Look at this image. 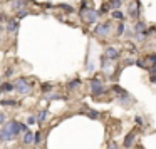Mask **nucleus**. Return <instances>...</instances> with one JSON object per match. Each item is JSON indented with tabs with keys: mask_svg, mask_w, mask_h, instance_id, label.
Here are the masks:
<instances>
[{
	"mask_svg": "<svg viewBox=\"0 0 156 149\" xmlns=\"http://www.w3.org/2000/svg\"><path fill=\"white\" fill-rule=\"evenodd\" d=\"M14 91L19 92V94H22V95H25L32 91V84L25 77H19L17 81L14 82Z\"/></svg>",
	"mask_w": 156,
	"mask_h": 149,
	"instance_id": "1",
	"label": "nucleus"
},
{
	"mask_svg": "<svg viewBox=\"0 0 156 149\" xmlns=\"http://www.w3.org/2000/svg\"><path fill=\"white\" fill-rule=\"evenodd\" d=\"M111 22H102V24H98L94 27V35L96 37H102L106 39L109 34H111Z\"/></svg>",
	"mask_w": 156,
	"mask_h": 149,
	"instance_id": "2",
	"label": "nucleus"
},
{
	"mask_svg": "<svg viewBox=\"0 0 156 149\" xmlns=\"http://www.w3.org/2000/svg\"><path fill=\"white\" fill-rule=\"evenodd\" d=\"M91 92H92L94 95H102V94H106V89H104V85H102L101 79H98V77L91 79Z\"/></svg>",
	"mask_w": 156,
	"mask_h": 149,
	"instance_id": "3",
	"label": "nucleus"
},
{
	"mask_svg": "<svg viewBox=\"0 0 156 149\" xmlns=\"http://www.w3.org/2000/svg\"><path fill=\"white\" fill-rule=\"evenodd\" d=\"M7 127L10 129V132H12V136H14V139L22 132V124H20V122H17V121H10V122H7Z\"/></svg>",
	"mask_w": 156,
	"mask_h": 149,
	"instance_id": "4",
	"label": "nucleus"
},
{
	"mask_svg": "<svg viewBox=\"0 0 156 149\" xmlns=\"http://www.w3.org/2000/svg\"><path fill=\"white\" fill-rule=\"evenodd\" d=\"M0 139H2V141H5V142H9V141H14V136H12L10 129L7 127V124H5L4 127L0 129Z\"/></svg>",
	"mask_w": 156,
	"mask_h": 149,
	"instance_id": "5",
	"label": "nucleus"
},
{
	"mask_svg": "<svg viewBox=\"0 0 156 149\" xmlns=\"http://www.w3.org/2000/svg\"><path fill=\"white\" fill-rule=\"evenodd\" d=\"M104 57L109 59V61H116V59L119 57V50H118V49H114V47H108V49H106V52H104Z\"/></svg>",
	"mask_w": 156,
	"mask_h": 149,
	"instance_id": "6",
	"label": "nucleus"
},
{
	"mask_svg": "<svg viewBox=\"0 0 156 149\" xmlns=\"http://www.w3.org/2000/svg\"><path fill=\"white\" fill-rule=\"evenodd\" d=\"M129 17H133V19H138L139 17V2H138V0L129 5Z\"/></svg>",
	"mask_w": 156,
	"mask_h": 149,
	"instance_id": "7",
	"label": "nucleus"
},
{
	"mask_svg": "<svg viewBox=\"0 0 156 149\" xmlns=\"http://www.w3.org/2000/svg\"><path fill=\"white\" fill-rule=\"evenodd\" d=\"M101 62H102L101 65H102V69H104L106 74H111V72H112V64H111V61H109V59H106L104 55H102Z\"/></svg>",
	"mask_w": 156,
	"mask_h": 149,
	"instance_id": "8",
	"label": "nucleus"
},
{
	"mask_svg": "<svg viewBox=\"0 0 156 149\" xmlns=\"http://www.w3.org/2000/svg\"><path fill=\"white\" fill-rule=\"evenodd\" d=\"M134 137H136V132H129V134H126V137H124V147L126 149H129L133 146V142H134Z\"/></svg>",
	"mask_w": 156,
	"mask_h": 149,
	"instance_id": "9",
	"label": "nucleus"
},
{
	"mask_svg": "<svg viewBox=\"0 0 156 149\" xmlns=\"http://www.w3.org/2000/svg\"><path fill=\"white\" fill-rule=\"evenodd\" d=\"M22 9H25V0H14L12 2V10L14 12H19Z\"/></svg>",
	"mask_w": 156,
	"mask_h": 149,
	"instance_id": "10",
	"label": "nucleus"
},
{
	"mask_svg": "<svg viewBox=\"0 0 156 149\" xmlns=\"http://www.w3.org/2000/svg\"><path fill=\"white\" fill-rule=\"evenodd\" d=\"M19 29V19L15 20V19H10V20L7 22V30L9 32H17Z\"/></svg>",
	"mask_w": 156,
	"mask_h": 149,
	"instance_id": "11",
	"label": "nucleus"
},
{
	"mask_svg": "<svg viewBox=\"0 0 156 149\" xmlns=\"http://www.w3.org/2000/svg\"><path fill=\"white\" fill-rule=\"evenodd\" d=\"M24 144H34V132L30 129L24 132Z\"/></svg>",
	"mask_w": 156,
	"mask_h": 149,
	"instance_id": "12",
	"label": "nucleus"
},
{
	"mask_svg": "<svg viewBox=\"0 0 156 149\" xmlns=\"http://www.w3.org/2000/svg\"><path fill=\"white\" fill-rule=\"evenodd\" d=\"M121 5H122V0H109L106 7H109L111 10H118V9L121 7Z\"/></svg>",
	"mask_w": 156,
	"mask_h": 149,
	"instance_id": "13",
	"label": "nucleus"
},
{
	"mask_svg": "<svg viewBox=\"0 0 156 149\" xmlns=\"http://www.w3.org/2000/svg\"><path fill=\"white\" fill-rule=\"evenodd\" d=\"M112 91L118 94V97H126V95H129V92L124 91L122 87H119V85H112Z\"/></svg>",
	"mask_w": 156,
	"mask_h": 149,
	"instance_id": "14",
	"label": "nucleus"
},
{
	"mask_svg": "<svg viewBox=\"0 0 156 149\" xmlns=\"http://www.w3.org/2000/svg\"><path fill=\"white\" fill-rule=\"evenodd\" d=\"M0 91L2 92H14V84H10V82H2L0 84Z\"/></svg>",
	"mask_w": 156,
	"mask_h": 149,
	"instance_id": "15",
	"label": "nucleus"
},
{
	"mask_svg": "<svg viewBox=\"0 0 156 149\" xmlns=\"http://www.w3.org/2000/svg\"><path fill=\"white\" fill-rule=\"evenodd\" d=\"M0 106H7V107H15L19 106L17 101H12V99H4V101H0Z\"/></svg>",
	"mask_w": 156,
	"mask_h": 149,
	"instance_id": "16",
	"label": "nucleus"
},
{
	"mask_svg": "<svg viewBox=\"0 0 156 149\" xmlns=\"http://www.w3.org/2000/svg\"><path fill=\"white\" fill-rule=\"evenodd\" d=\"M47 116H49L47 111H41V112H39V116H37V122H39V124H44V122L47 121Z\"/></svg>",
	"mask_w": 156,
	"mask_h": 149,
	"instance_id": "17",
	"label": "nucleus"
},
{
	"mask_svg": "<svg viewBox=\"0 0 156 149\" xmlns=\"http://www.w3.org/2000/svg\"><path fill=\"white\" fill-rule=\"evenodd\" d=\"M143 30H146V24L144 22H136L134 24V32L138 34V32H143Z\"/></svg>",
	"mask_w": 156,
	"mask_h": 149,
	"instance_id": "18",
	"label": "nucleus"
},
{
	"mask_svg": "<svg viewBox=\"0 0 156 149\" xmlns=\"http://www.w3.org/2000/svg\"><path fill=\"white\" fill-rule=\"evenodd\" d=\"M79 84H81V81H79V79H74L72 82H69V84H67V89H69V91H74V89L79 87Z\"/></svg>",
	"mask_w": 156,
	"mask_h": 149,
	"instance_id": "19",
	"label": "nucleus"
},
{
	"mask_svg": "<svg viewBox=\"0 0 156 149\" xmlns=\"http://www.w3.org/2000/svg\"><path fill=\"white\" fill-rule=\"evenodd\" d=\"M52 99H64V95L55 94V92H47V101H52Z\"/></svg>",
	"mask_w": 156,
	"mask_h": 149,
	"instance_id": "20",
	"label": "nucleus"
},
{
	"mask_svg": "<svg viewBox=\"0 0 156 149\" xmlns=\"http://www.w3.org/2000/svg\"><path fill=\"white\" fill-rule=\"evenodd\" d=\"M51 91H52V84H51V82L42 84V92H44V94H47V92H51Z\"/></svg>",
	"mask_w": 156,
	"mask_h": 149,
	"instance_id": "21",
	"label": "nucleus"
},
{
	"mask_svg": "<svg viewBox=\"0 0 156 149\" xmlns=\"http://www.w3.org/2000/svg\"><path fill=\"white\" fill-rule=\"evenodd\" d=\"M111 17L112 19H118V20H122V19H124V14H122V12H119V10H114Z\"/></svg>",
	"mask_w": 156,
	"mask_h": 149,
	"instance_id": "22",
	"label": "nucleus"
},
{
	"mask_svg": "<svg viewBox=\"0 0 156 149\" xmlns=\"http://www.w3.org/2000/svg\"><path fill=\"white\" fill-rule=\"evenodd\" d=\"M27 15H29V10H27V9H22V10L17 12V19H24V17H27Z\"/></svg>",
	"mask_w": 156,
	"mask_h": 149,
	"instance_id": "23",
	"label": "nucleus"
},
{
	"mask_svg": "<svg viewBox=\"0 0 156 149\" xmlns=\"http://www.w3.org/2000/svg\"><path fill=\"white\" fill-rule=\"evenodd\" d=\"M148 62L151 65H156V54H149L148 55Z\"/></svg>",
	"mask_w": 156,
	"mask_h": 149,
	"instance_id": "24",
	"label": "nucleus"
},
{
	"mask_svg": "<svg viewBox=\"0 0 156 149\" xmlns=\"http://www.w3.org/2000/svg\"><path fill=\"white\" fill-rule=\"evenodd\" d=\"M124 30H126V25H124V22H121L119 27H118V35H119V37L122 35V32H124Z\"/></svg>",
	"mask_w": 156,
	"mask_h": 149,
	"instance_id": "25",
	"label": "nucleus"
},
{
	"mask_svg": "<svg viewBox=\"0 0 156 149\" xmlns=\"http://www.w3.org/2000/svg\"><path fill=\"white\" fill-rule=\"evenodd\" d=\"M87 116H89L91 119H98V117H99V112H98V111H89Z\"/></svg>",
	"mask_w": 156,
	"mask_h": 149,
	"instance_id": "26",
	"label": "nucleus"
},
{
	"mask_svg": "<svg viewBox=\"0 0 156 149\" xmlns=\"http://www.w3.org/2000/svg\"><path fill=\"white\" fill-rule=\"evenodd\" d=\"M35 122H37V119H35V116H29V117H27V124H29V126L35 124Z\"/></svg>",
	"mask_w": 156,
	"mask_h": 149,
	"instance_id": "27",
	"label": "nucleus"
},
{
	"mask_svg": "<svg viewBox=\"0 0 156 149\" xmlns=\"http://www.w3.org/2000/svg\"><path fill=\"white\" fill-rule=\"evenodd\" d=\"M134 64H136V65H139L141 69H148V65L144 64V61H134Z\"/></svg>",
	"mask_w": 156,
	"mask_h": 149,
	"instance_id": "28",
	"label": "nucleus"
},
{
	"mask_svg": "<svg viewBox=\"0 0 156 149\" xmlns=\"http://www.w3.org/2000/svg\"><path fill=\"white\" fill-rule=\"evenodd\" d=\"M134 122H136L138 126H143V124H144V122H143V117H141V116H136V117H134Z\"/></svg>",
	"mask_w": 156,
	"mask_h": 149,
	"instance_id": "29",
	"label": "nucleus"
},
{
	"mask_svg": "<svg viewBox=\"0 0 156 149\" xmlns=\"http://www.w3.org/2000/svg\"><path fill=\"white\" fill-rule=\"evenodd\" d=\"M34 144H41V132H37L34 136Z\"/></svg>",
	"mask_w": 156,
	"mask_h": 149,
	"instance_id": "30",
	"label": "nucleus"
},
{
	"mask_svg": "<svg viewBox=\"0 0 156 149\" xmlns=\"http://www.w3.org/2000/svg\"><path fill=\"white\" fill-rule=\"evenodd\" d=\"M146 71H149V74H156V65H151V67H148Z\"/></svg>",
	"mask_w": 156,
	"mask_h": 149,
	"instance_id": "31",
	"label": "nucleus"
},
{
	"mask_svg": "<svg viewBox=\"0 0 156 149\" xmlns=\"http://www.w3.org/2000/svg\"><path fill=\"white\" fill-rule=\"evenodd\" d=\"M108 149H119V147H118V144H116V142H109Z\"/></svg>",
	"mask_w": 156,
	"mask_h": 149,
	"instance_id": "32",
	"label": "nucleus"
},
{
	"mask_svg": "<svg viewBox=\"0 0 156 149\" xmlns=\"http://www.w3.org/2000/svg\"><path fill=\"white\" fill-rule=\"evenodd\" d=\"M131 64H134L133 59H126V61H124V65H131Z\"/></svg>",
	"mask_w": 156,
	"mask_h": 149,
	"instance_id": "33",
	"label": "nucleus"
},
{
	"mask_svg": "<svg viewBox=\"0 0 156 149\" xmlns=\"http://www.w3.org/2000/svg\"><path fill=\"white\" fill-rule=\"evenodd\" d=\"M5 119H7V116H5V114H0V124H4Z\"/></svg>",
	"mask_w": 156,
	"mask_h": 149,
	"instance_id": "34",
	"label": "nucleus"
},
{
	"mask_svg": "<svg viewBox=\"0 0 156 149\" xmlns=\"http://www.w3.org/2000/svg\"><path fill=\"white\" fill-rule=\"evenodd\" d=\"M149 81H151V84H156V74H151V77H149Z\"/></svg>",
	"mask_w": 156,
	"mask_h": 149,
	"instance_id": "35",
	"label": "nucleus"
},
{
	"mask_svg": "<svg viewBox=\"0 0 156 149\" xmlns=\"http://www.w3.org/2000/svg\"><path fill=\"white\" fill-rule=\"evenodd\" d=\"M0 84H2V82H0ZM0 94H2V91H0Z\"/></svg>",
	"mask_w": 156,
	"mask_h": 149,
	"instance_id": "36",
	"label": "nucleus"
},
{
	"mask_svg": "<svg viewBox=\"0 0 156 149\" xmlns=\"http://www.w3.org/2000/svg\"><path fill=\"white\" fill-rule=\"evenodd\" d=\"M122 2H124V0H122Z\"/></svg>",
	"mask_w": 156,
	"mask_h": 149,
	"instance_id": "37",
	"label": "nucleus"
}]
</instances>
